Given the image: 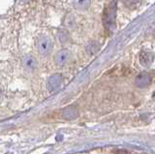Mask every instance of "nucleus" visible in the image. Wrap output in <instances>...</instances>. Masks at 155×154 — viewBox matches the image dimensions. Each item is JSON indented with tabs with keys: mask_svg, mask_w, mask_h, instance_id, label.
<instances>
[{
	"mask_svg": "<svg viewBox=\"0 0 155 154\" xmlns=\"http://www.w3.org/2000/svg\"><path fill=\"white\" fill-rule=\"evenodd\" d=\"M37 51L42 56H48L51 54L53 50V42L50 37L41 36L36 42Z\"/></svg>",
	"mask_w": 155,
	"mask_h": 154,
	"instance_id": "f257e3e1",
	"label": "nucleus"
},
{
	"mask_svg": "<svg viewBox=\"0 0 155 154\" xmlns=\"http://www.w3.org/2000/svg\"><path fill=\"white\" fill-rule=\"evenodd\" d=\"M22 66L23 69L25 70L27 73H35L38 70L39 62L35 56L31 54H26L22 57Z\"/></svg>",
	"mask_w": 155,
	"mask_h": 154,
	"instance_id": "f03ea898",
	"label": "nucleus"
},
{
	"mask_svg": "<svg viewBox=\"0 0 155 154\" xmlns=\"http://www.w3.org/2000/svg\"><path fill=\"white\" fill-rule=\"evenodd\" d=\"M71 57H72V54L69 50H66V49L60 50V51H58L54 55V63L58 67H63L69 63L71 60Z\"/></svg>",
	"mask_w": 155,
	"mask_h": 154,
	"instance_id": "7ed1b4c3",
	"label": "nucleus"
},
{
	"mask_svg": "<svg viewBox=\"0 0 155 154\" xmlns=\"http://www.w3.org/2000/svg\"><path fill=\"white\" fill-rule=\"evenodd\" d=\"M62 84V76L60 74H54L51 76L47 80V89L51 92L57 90Z\"/></svg>",
	"mask_w": 155,
	"mask_h": 154,
	"instance_id": "20e7f679",
	"label": "nucleus"
},
{
	"mask_svg": "<svg viewBox=\"0 0 155 154\" xmlns=\"http://www.w3.org/2000/svg\"><path fill=\"white\" fill-rule=\"evenodd\" d=\"M62 116L65 119L72 120L79 116V112L76 106H68L62 110Z\"/></svg>",
	"mask_w": 155,
	"mask_h": 154,
	"instance_id": "39448f33",
	"label": "nucleus"
},
{
	"mask_svg": "<svg viewBox=\"0 0 155 154\" xmlns=\"http://www.w3.org/2000/svg\"><path fill=\"white\" fill-rule=\"evenodd\" d=\"M90 0H73L74 6L79 10H84L89 6Z\"/></svg>",
	"mask_w": 155,
	"mask_h": 154,
	"instance_id": "423d86ee",
	"label": "nucleus"
},
{
	"mask_svg": "<svg viewBox=\"0 0 155 154\" xmlns=\"http://www.w3.org/2000/svg\"><path fill=\"white\" fill-rule=\"evenodd\" d=\"M0 96H1V90H0Z\"/></svg>",
	"mask_w": 155,
	"mask_h": 154,
	"instance_id": "0eeeda50",
	"label": "nucleus"
}]
</instances>
